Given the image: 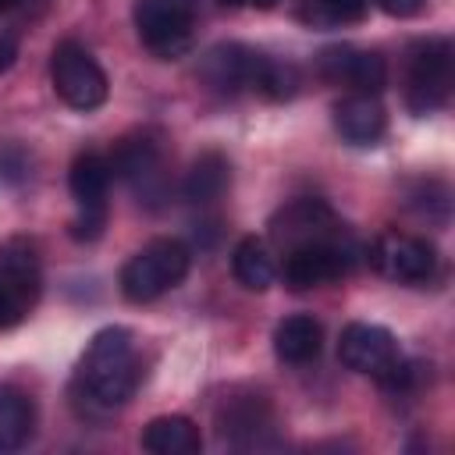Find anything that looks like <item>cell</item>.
<instances>
[{"instance_id": "52a82bcc", "label": "cell", "mask_w": 455, "mask_h": 455, "mask_svg": "<svg viewBox=\"0 0 455 455\" xmlns=\"http://www.w3.org/2000/svg\"><path fill=\"white\" fill-rule=\"evenodd\" d=\"M71 196H75V220H71V238L75 242H96L107 228L110 217V164L103 153L85 149L71 160V174H68Z\"/></svg>"}, {"instance_id": "30bf717a", "label": "cell", "mask_w": 455, "mask_h": 455, "mask_svg": "<svg viewBox=\"0 0 455 455\" xmlns=\"http://www.w3.org/2000/svg\"><path fill=\"white\" fill-rule=\"evenodd\" d=\"M132 21L139 32V43L171 60L181 57L192 46L196 36V0H135Z\"/></svg>"}, {"instance_id": "2e32d148", "label": "cell", "mask_w": 455, "mask_h": 455, "mask_svg": "<svg viewBox=\"0 0 455 455\" xmlns=\"http://www.w3.org/2000/svg\"><path fill=\"white\" fill-rule=\"evenodd\" d=\"M323 348V327L320 320H313L309 313H295V316H284L277 327H274V352L281 363L288 366H302V363H313Z\"/></svg>"}, {"instance_id": "6da1fadb", "label": "cell", "mask_w": 455, "mask_h": 455, "mask_svg": "<svg viewBox=\"0 0 455 455\" xmlns=\"http://www.w3.org/2000/svg\"><path fill=\"white\" fill-rule=\"evenodd\" d=\"M139 380H142V363L132 331L128 327L96 331L75 373L78 398L96 412H114L135 395Z\"/></svg>"}, {"instance_id": "5b68a950", "label": "cell", "mask_w": 455, "mask_h": 455, "mask_svg": "<svg viewBox=\"0 0 455 455\" xmlns=\"http://www.w3.org/2000/svg\"><path fill=\"white\" fill-rule=\"evenodd\" d=\"M107 164H110V178H121L139 196V203L160 206L167 199L171 181H167V156H164L160 132L142 128V132L124 135L107 156Z\"/></svg>"}, {"instance_id": "d4e9b609", "label": "cell", "mask_w": 455, "mask_h": 455, "mask_svg": "<svg viewBox=\"0 0 455 455\" xmlns=\"http://www.w3.org/2000/svg\"><path fill=\"white\" fill-rule=\"evenodd\" d=\"M224 7H256V11H270L277 0H220Z\"/></svg>"}, {"instance_id": "e0dca14e", "label": "cell", "mask_w": 455, "mask_h": 455, "mask_svg": "<svg viewBox=\"0 0 455 455\" xmlns=\"http://www.w3.org/2000/svg\"><path fill=\"white\" fill-rule=\"evenodd\" d=\"M231 185V164L220 149H206L192 160V171L185 174V199L192 206H213Z\"/></svg>"}, {"instance_id": "277c9868", "label": "cell", "mask_w": 455, "mask_h": 455, "mask_svg": "<svg viewBox=\"0 0 455 455\" xmlns=\"http://www.w3.org/2000/svg\"><path fill=\"white\" fill-rule=\"evenodd\" d=\"M188 263L192 252L181 238H153L121 267V295L128 302H153L185 281Z\"/></svg>"}, {"instance_id": "3957f363", "label": "cell", "mask_w": 455, "mask_h": 455, "mask_svg": "<svg viewBox=\"0 0 455 455\" xmlns=\"http://www.w3.org/2000/svg\"><path fill=\"white\" fill-rule=\"evenodd\" d=\"M455 82V46L448 36L416 39L405 53V103L412 114H434L448 103Z\"/></svg>"}, {"instance_id": "8992f818", "label": "cell", "mask_w": 455, "mask_h": 455, "mask_svg": "<svg viewBox=\"0 0 455 455\" xmlns=\"http://www.w3.org/2000/svg\"><path fill=\"white\" fill-rule=\"evenodd\" d=\"M359 256V245L352 242L348 231L334 235V238H316V242H302L284 249L281 256V277L291 291H309V288H323L338 277H345L352 270Z\"/></svg>"}, {"instance_id": "7402d4cb", "label": "cell", "mask_w": 455, "mask_h": 455, "mask_svg": "<svg viewBox=\"0 0 455 455\" xmlns=\"http://www.w3.org/2000/svg\"><path fill=\"white\" fill-rule=\"evenodd\" d=\"M21 313H25V306H21V302H18V299L0 284V331H4V327H11V323H18V320H21Z\"/></svg>"}, {"instance_id": "7a4b0ae2", "label": "cell", "mask_w": 455, "mask_h": 455, "mask_svg": "<svg viewBox=\"0 0 455 455\" xmlns=\"http://www.w3.org/2000/svg\"><path fill=\"white\" fill-rule=\"evenodd\" d=\"M199 82L217 96L259 92L267 100H291L299 89L295 64L270 60L245 43H217L199 60Z\"/></svg>"}, {"instance_id": "ba28073f", "label": "cell", "mask_w": 455, "mask_h": 455, "mask_svg": "<svg viewBox=\"0 0 455 455\" xmlns=\"http://www.w3.org/2000/svg\"><path fill=\"white\" fill-rule=\"evenodd\" d=\"M338 359L348 370L380 380L384 387H398L409 373V366L402 363V348H398L395 334L380 323H348L341 331V341H338Z\"/></svg>"}, {"instance_id": "484cf974", "label": "cell", "mask_w": 455, "mask_h": 455, "mask_svg": "<svg viewBox=\"0 0 455 455\" xmlns=\"http://www.w3.org/2000/svg\"><path fill=\"white\" fill-rule=\"evenodd\" d=\"M21 7H25V0H0V14H14Z\"/></svg>"}, {"instance_id": "603a6c76", "label": "cell", "mask_w": 455, "mask_h": 455, "mask_svg": "<svg viewBox=\"0 0 455 455\" xmlns=\"http://www.w3.org/2000/svg\"><path fill=\"white\" fill-rule=\"evenodd\" d=\"M18 60V32H0V75L11 71Z\"/></svg>"}, {"instance_id": "5bb4252c", "label": "cell", "mask_w": 455, "mask_h": 455, "mask_svg": "<svg viewBox=\"0 0 455 455\" xmlns=\"http://www.w3.org/2000/svg\"><path fill=\"white\" fill-rule=\"evenodd\" d=\"M334 128L352 146H373L387 128V114L373 92H345L334 103Z\"/></svg>"}, {"instance_id": "7c38bea8", "label": "cell", "mask_w": 455, "mask_h": 455, "mask_svg": "<svg viewBox=\"0 0 455 455\" xmlns=\"http://www.w3.org/2000/svg\"><path fill=\"white\" fill-rule=\"evenodd\" d=\"M316 71L331 85H345L348 92H380L387 85V64L377 50H359V46H327L316 57Z\"/></svg>"}, {"instance_id": "ac0fdd59", "label": "cell", "mask_w": 455, "mask_h": 455, "mask_svg": "<svg viewBox=\"0 0 455 455\" xmlns=\"http://www.w3.org/2000/svg\"><path fill=\"white\" fill-rule=\"evenodd\" d=\"M142 448L153 455H199L203 437L188 416H156L142 430Z\"/></svg>"}, {"instance_id": "d6986e66", "label": "cell", "mask_w": 455, "mask_h": 455, "mask_svg": "<svg viewBox=\"0 0 455 455\" xmlns=\"http://www.w3.org/2000/svg\"><path fill=\"white\" fill-rule=\"evenodd\" d=\"M231 270H235V281L249 291H267L274 281H277V263L267 249L263 238L256 235H245L235 252H231Z\"/></svg>"}, {"instance_id": "cb8c5ba5", "label": "cell", "mask_w": 455, "mask_h": 455, "mask_svg": "<svg viewBox=\"0 0 455 455\" xmlns=\"http://www.w3.org/2000/svg\"><path fill=\"white\" fill-rule=\"evenodd\" d=\"M377 7L391 18H412L423 7V0H377Z\"/></svg>"}, {"instance_id": "9c48e42d", "label": "cell", "mask_w": 455, "mask_h": 455, "mask_svg": "<svg viewBox=\"0 0 455 455\" xmlns=\"http://www.w3.org/2000/svg\"><path fill=\"white\" fill-rule=\"evenodd\" d=\"M50 78H53V92L71 110H96L107 103V92H110L107 71L78 39H64L53 46Z\"/></svg>"}, {"instance_id": "4fadbf2b", "label": "cell", "mask_w": 455, "mask_h": 455, "mask_svg": "<svg viewBox=\"0 0 455 455\" xmlns=\"http://www.w3.org/2000/svg\"><path fill=\"white\" fill-rule=\"evenodd\" d=\"M341 231H345V224L338 220V213L323 199H295V203L281 206L270 220V238L281 252L291 245H302V242L334 238Z\"/></svg>"}, {"instance_id": "44dd1931", "label": "cell", "mask_w": 455, "mask_h": 455, "mask_svg": "<svg viewBox=\"0 0 455 455\" xmlns=\"http://www.w3.org/2000/svg\"><path fill=\"white\" fill-rule=\"evenodd\" d=\"M370 0H302L299 18L309 28H341L366 18Z\"/></svg>"}, {"instance_id": "ffe728a7", "label": "cell", "mask_w": 455, "mask_h": 455, "mask_svg": "<svg viewBox=\"0 0 455 455\" xmlns=\"http://www.w3.org/2000/svg\"><path fill=\"white\" fill-rule=\"evenodd\" d=\"M36 427V405L21 387L0 384V451H18Z\"/></svg>"}, {"instance_id": "8fae6325", "label": "cell", "mask_w": 455, "mask_h": 455, "mask_svg": "<svg viewBox=\"0 0 455 455\" xmlns=\"http://www.w3.org/2000/svg\"><path fill=\"white\" fill-rule=\"evenodd\" d=\"M370 259L384 277L402 284H427L437 274V249L416 235H398V231L380 235L370 245Z\"/></svg>"}, {"instance_id": "9a60e30c", "label": "cell", "mask_w": 455, "mask_h": 455, "mask_svg": "<svg viewBox=\"0 0 455 455\" xmlns=\"http://www.w3.org/2000/svg\"><path fill=\"white\" fill-rule=\"evenodd\" d=\"M0 284L28 309L39 299L43 270H39V252L36 242L28 238H7L0 245Z\"/></svg>"}]
</instances>
